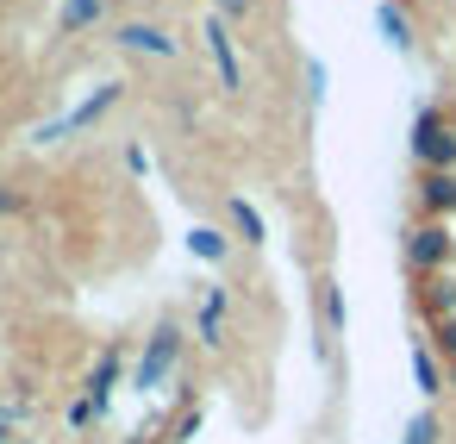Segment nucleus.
<instances>
[{"mask_svg":"<svg viewBox=\"0 0 456 444\" xmlns=\"http://www.w3.org/2000/svg\"><path fill=\"white\" fill-rule=\"evenodd\" d=\"M175 350H182V332H175V325H157V338H151V350H144V363L132 369V388H157V382L169 375V363H175Z\"/></svg>","mask_w":456,"mask_h":444,"instance_id":"1","label":"nucleus"},{"mask_svg":"<svg viewBox=\"0 0 456 444\" xmlns=\"http://www.w3.org/2000/svg\"><path fill=\"white\" fill-rule=\"evenodd\" d=\"M219 313H225V294L213 288V294H207V313H200V338H207V344H219Z\"/></svg>","mask_w":456,"mask_h":444,"instance_id":"13","label":"nucleus"},{"mask_svg":"<svg viewBox=\"0 0 456 444\" xmlns=\"http://www.w3.org/2000/svg\"><path fill=\"white\" fill-rule=\"evenodd\" d=\"M88 20H101V0H63V20H57V26H63V32H82Z\"/></svg>","mask_w":456,"mask_h":444,"instance_id":"11","label":"nucleus"},{"mask_svg":"<svg viewBox=\"0 0 456 444\" xmlns=\"http://www.w3.org/2000/svg\"><path fill=\"white\" fill-rule=\"evenodd\" d=\"M306 82H313L306 95H313V101H325V63H313V70H306Z\"/></svg>","mask_w":456,"mask_h":444,"instance_id":"17","label":"nucleus"},{"mask_svg":"<svg viewBox=\"0 0 456 444\" xmlns=\"http://www.w3.org/2000/svg\"><path fill=\"white\" fill-rule=\"evenodd\" d=\"M412 144H419V157H425L431 169H450V163H456V138L437 126V113H419V138H412Z\"/></svg>","mask_w":456,"mask_h":444,"instance_id":"3","label":"nucleus"},{"mask_svg":"<svg viewBox=\"0 0 456 444\" xmlns=\"http://www.w3.org/2000/svg\"><path fill=\"white\" fill-rule=\"evenodd\" d=\"M13 207H20V194H13V188H0V213H13Z\"/></svg>","mask_w":456,"mask_h":444,"instance_id":"19","label":"nucleus"},{"mask_svg":"<svg viewBox=\"0 0 456 444\" xmlns=\"http://www.w3.org/2000/svg\"><path fill=\"white\" fill-rule=\"evenodd\" d=\"M325 325H331V332H338V325H344V294H338V288H331V282H325Z\"/></svg>","mask_w":456,"mask_h":444,"instance_id":"16","label":"nucleus"},{"mask_svg":"<svg viewBox=\"0 0 456 444\" xmlns=\"http://www.w3.org/2000/svg\"><path fill=\"white\" fill-rule=\"evenodd\" d=\"M412 382H419V394H437L444 382H437V363H431V350H412Z\"/></svg>","mask_w":456,"mask_h":444,"instance_id":"12","label":"nucleus"},{"mask_svg":"<svg viewBox=\"0 0 456 444\" xmlns=\"http://www.w3.org/2000/svg\"><path fill=\"white\" fill-rule=\"evenodd\" d=\"M406 444H437V419H431V413L406 419Z\"/></svg>","mask_w":456,"mask_h":444,"instance_id":"15","label":"nucleus"},{"mask_svg":"<svg viewBox=\"0 0 456 444\" xmlns=\"http://www.w3.org/2000/svg\"><path fill=\"white\" fill-rule=\"evenodd\" d=\"M232 219H238V232H244V244H263V213H256V207H250L244 194L232 201Z\"/></svg>","mask_w":456,"mask_h":444,"instance_id":"9","label":"nucleus"},{"mask_svg":"<svg viewBox=\"0 0 456 444\" xmlns=\"http://www.w3.org/2000/svg\"><path fill=\"white\" fill-rule=\"evenodd\" d=\"M188 251H194V257H207V263H219V257H225V232L194 226V232H188Z\"/></svg>","mask_w":456,"mask_h":444,"instance_id":"8","label":"nucleus"},{"mask_svg":"<svg viewBox=\"0 0 456 444\" xmlns=\"http://www.w3.org/2000/svg\"><path fill=\"white\" fill-rule=\"evenodd\" d=\"M375 26H381V38H387L394 51H412V26L400 20V7H381V13H375Z\"/></svg>","mask_w":456,"mask_h":444,"instance_id":"7","label":"nucleus"},{"mask_svg":"<svg viewBox=\"0 0 456 444\" xmlns=\"http://www.w3.org/2000/svg\"><path fill=\"white\" fill-rule=\"evenodd\" d=\"M113 375H119V357H107V363L94 369V382H88V400H94V413L107 407V382H113Z\"/></svg>","mask_w":456,"mask_h":444,"instance_id":"14","label":"nucleus"},{"mask_svg":"<svg viewBox=\"0 0 456 444\" xmlns=\"http://www.w3.org/2000/svg\"><path fill=\"white\" fill-rule=\"evenodd\" d=\"M119 45H126V51H151V57H175V38H163L157 26H126Z\"/></svg>","mask_w":456,"mask_h":444,"instance_id":"6","label":"nucleus"},{"mask_svg":"<svg viewBox=\"0 0 456 444\" xmlns=\"http://www.w3.org/2000/svg\"><path fill=\"white\" fill-rule=\"evenodd\" d=\"M444 350L456 357V319H444Z\"/></svg>","mask_w":456,"mask_h":444,"instance_id":"18","label":"nucleus"},{"mask_svg":"<svg viewBox=\"0 0 456 444\" xmlns=\"http://www.w3.org/2000/svg\"><path fill=\"white\" fill-rule=\"evenodd\" d=\"M207 45H213L219 82H225V88H244V76H238V51H232V32H225V20H207Z\"/></svg>","mask_w":456,"mask_h":444,"instance_id":"4","label":"nucleus"},{"mask_svg":"<svg viewBox=\"0 0 456 444\" xmlns=\"http://www.w3.org/2000/svg\"><path fill=\"white\" fill-rule=\"evenodd\" d=\"M219 7H225V13H244V0H219Z\"/></svg>","mask_w":456,"mask_h":444,"instance_id":"20","label":"nucleus"},{"mask_svg":"<svg viewBox=\"0 0 456 444\" xmlns=\"http://www.w3.org/2000/svg\"><path fill=\"white\" fill-rule=\"evenodd\" d=\"M0 444H7V419H0Z\"/></svg>","mask_w":456,"mask_h":444,"instance_id":"21","label":"nucleus"},{"mask_svg":"<svg viewBox=\"0 0 456 444\" xmlns=\"http://www.w3.org/2000/svg\"><path fill=\"white\" fill-rule=\"evenodd\" d=\"M425 201H431V207H456V176H450V169H431V176H425Z\"/></svg>","mask_w":456,"mask_h":444,"instance_id":"10","label":"nucleus"},{"mask_svg":"<svg viewBox=\"0 0 456 444\" xmlns=\"http://www.w3.org/2000/svg\"><path fill=\"white\" fill-rule=\"evenodd\" d=\"M113 101H119V88H101V95H94V101H82L76 113H63V119H51V126H38L32 138H38V144H57V138H69V132H82V126H94V119H101V113H107Z\"/></svg>","mask_w":456,"mask_h":444,"instance_id":"2","label":"nucleus"},{"mask_svg":"<svg viewBox=\"0 0 456 444\" xmlns=\"http://www.w3.org/2000/svg\"><path fill=\"white\" fill-rule=\"evenodd\" d=\"M406 257H412L419 269H437V263L450 257V232H444V226H419L412 244H406Z\"/></svg>","mask_w":456,"mask_h":444,"instance_id":"5","label":"nucleus"}]
</instances>
